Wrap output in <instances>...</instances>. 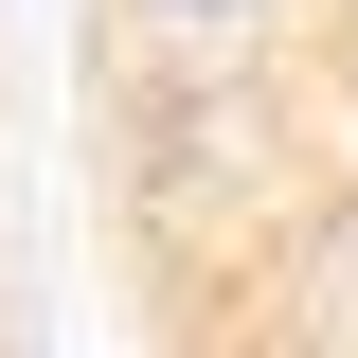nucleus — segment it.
Wrapping results in <instances>:
<instances>
[{"label": "nucleus", "instance_id": "obj_1", "mask_svg": "<svg viewBox=\"0 0 358 358\" xmlns=\"http://www.w3.org/2000/svg\"><path fill=\"white\" fill-rule=\"evenodd\" d=\"M305 0H126V36L143 54H179V72H215V54H251V36H287Z\"/></svg>", "mask_w": 358, "mask_h": 358}]
</instances>
